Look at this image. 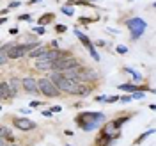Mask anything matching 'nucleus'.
<instances>
[{"instance_id":"obj_1","label":"nucleus","mask_w":156,"mask_h":146,"mask_svg":"<svg viewBox=\"0 0 156 146\" xmlns=\"http://www.w3.org/2000/svg\"><path fill=\"white\" fill-rule=\"evenodd\" d=\"M50 80L58 88V91H64V93H69V95H78V86H80V82L69 80V78H66L62 73H51Z\"/></svg>"},{"instance_id":"obj_2","label":"nucleus","mask_w":156,"mask_h":146,"mask_svg":"<svg viewBox=\"0 0 156 146\" xmlns=\"http://www.w3.org/2000/svg\"><path fill=\"white\" fill-rule=\"evenodd\" d=\"M105 119V116H103V112H83L82 116H78V125L83 128L85 132H89V130H94V128L101 123Z\"/></svg>"},{"instance_id":"obj_3","label":"nucleus","mask_w":156,"mask_h":146,"mask_svg":"<svg viewBox=\"0 0 156 146\" xmlns=\"http://www.w3.org/2000/svg\"><path fill=\"white\" fill-rule=\"evenodd\" d=\"M78 66V61L71 55H62V57L55 59L51 62V69H57V71H66V69H71V68H76Z\"/></svg>"},{"instance_id":"obj_4","label":"nucleus","mask_w":156,"mask_h":146,"mask_svg":"<svg viewBox=\"0 0 156 146\" xmlns=\"http://www.w3.org/2000/svg\"><path fill=\"white\" fill-rule=\"evenodd\" d=\"M37 45H39L37 41H30L27 45H12V47L7 50V57L9 59H20V57H23L27 52H30L32 48H36Z\"/></svg>"},{"instance_id":"obj_5","label":"nucleus","mask_w":156,"mask_h":146,"mask_svg":"<svg viewBox=\"0 0 156 146\" xmlns=\"http://www.w3.org/2000/svg\"><path fill=\"white\" fill-rule=\"evenodd\" d=\"M37 89L41 95H44V96H50V98H55L58 96V88L50 80V78H39L37 80Z\"/></svg>"},{"instance_id":"obj_6","label":"nucleus","mask_w":156,"mask_h":146,"mask_svg":"<svg viewBox=\"0 0 156 146\" xmlns=\"http://www.w3.org/2000/svg\"><path fill=\"white\" fill-rule=\"evenodd\" d=\"M128 29L131 32V38L136 39L144 34V30L147 29V23L142 18H131V20H128Z\"/></svg>"},{"instance_id":"obj_7","label":"nucleus","mask_w":156,"mask_h":146,"mask_svg":"<svg viewBox=\"0 0 156 146\" xmlns=\"http://www.w3.org/2000/svg\"><path fill=\"white\" fill-rule=\"evenodd\" d=\"M12 123H14L16 128L23 130V132H29V130H34V128H36V123L30 121V119H27V118H14Z\"/></svg>"},{"instance_id":"obj_8","label":"nucleus","mask_w":156,"mask_h":146,"mask_svg":"<svg viewBox=\"0 0 156 146\" xmlns=\"http://www.w3.org/2000/svg\"><path fill=\"white\" fill-rule=\"evenodd\" d=\"M21 86H23V89H25L27 93H30V95H36V93H39L37 80H36V78H32V77L21 78Z\"/></svg>"},{"instance_id":"obj_9","label":"nucleus","mask_w":156,"mask_h":146,"mask_svg":"<svg viewBox=\"0 0 156 146\" xmlns=\"http://www.w3.org/2000/svg\"><path fill=\"white\" fill-rule=\"evenodd\" d=\"M64 52H60L58 48H51V50H44V54L41 55V59H46V61H55V59L62 57Z\"/></svg>"},{"instance_id":"obj_10","label":"nucleus","mask_w":156,"mask_h":146,"mask_svg":"<svg viewBox=\"0 0 156 146\" xmlns=\"http://www.w3.org/2000/svg\"><path fill=\"white\" fill-rule=\"evenodd\" d=\"M0 98H2V100H11V98H12L9 82H0Z\"/></svg>"},{"instance_id":"obj_11","label":"nucleus","mask_w":156,"mask_h":146,"mask_svg":"<svg viewBox=\"0 0 156 146\" xmlns=\"http://www.w3.org/2000/svg\"><path fill=\"white\" fill-rule=\"evenodd\" d=\"M20 86H21V80L16 77H12L9 80V88H11V95H12V98L18 95V91H20Z\"/></svg>"},{"instance_id":"obj_12","label":"nucleus","mask_w":156,"mask_h":146,"mask_svg":"<svg viewBox=\"0 0 156 146\" xmlns=\"http://www.w3.org/2000/svg\"><path fill=\"white\" fill-rule=\"evenodd\" d=\"M51 62H53V61H46V59L37 57V61H36V68L37 69H51Z\"/></svg>"},{"instance_id":"obj_13","label":"nucleus","mask_w":156,"mask_h":146,"mask_svg":"<svg viewBox=\"0 0 156 146\" xmlns=\"http://www.w3.org/2000/svg\"><path fill=\"white\" fill-rule=\"evenodd\" d=\"M44 47H41V45H37V47H36V48H32L29 52V57H32V59H37V57H41V55H43V54H44Z\"/></svg>"},{"instance_id":"obj_14","label":"nucleus","mask_w":156,"mask_h":146,"mask_svg":"<svg viewBox=\"0 0 156 146\" xmlns=\"http://www.w3.org/2000/svg\"><path fill=\"white\" fill-rule=\"evenodd\" d=\"M75 36H76V38L80 39L82 43H83V47H85V48H87L89 45H92V43H90V39H89L87 36L83 34V32H80V30H75Z\"/></svg>"},{"instance_id":"obj_15","label":"nucleus","mask_w":156,"mask_h":146,"mask_svg":"<svg viewBox=\"0 0 156 146\" xmlns=\"http://www.w3.org/2000/svg\"><path fill=\"white\" fill-rule=\"evenodd\" d=\"M119 89L133 93V91H138V89H140V86H135V84H121V86H119Z\"/></svg>"},{"instance_id":"obj_16","label":"nucleus","mask_w":156,"mask_h":146,"mask_svg":"<svg viewBox=\"0 0 156 146\" xmlns=\"http://www.w3.org/2000/svg\"><path fill=\"white\" fill-rule=\"evenodd\" d=\"M51 20H53V14L48 13V14H44V16H41V18H39V25H46V23H50Z\"/></svg>"},{"instance_id":"obj_17","label":"nucleus","mask_w":156,"mask_h":146,"mask_svg":"<svg viewBox=\"0 0 156 146\" xmlns=\"http://www.w3.org/2000/svg\"><path fill=\"white\" fill-rule=\"evenodd\" d=\"M60 11H62L64 14H68V16H73V14H75V9H73L71 6H64V7H62Z\"/></svg>"},{"instance_id":"obj_18","label":"nucleus","mask_w":156,"mask_h":146,"mask_svg":"<svg viewBox=\"0 0 156 146\" xmlns=\"http://www.w3.org/2000/svg\"><path fill=\"white\" fill-rule=\"evenodd\" d=\"M87 50L90 52V55L94 57V61H99V54H98L96 50H94V47H92V45H89V47H87Z\"/></svg>"},{"instance_id":"obj_19","label":"nucleus","mask_w":156,"mask_h":146,"mask_svg":"<svg viewBox=\"0 0 156 146\" xmlns=\"http://www.w3.org/2000/svg\"><path fill=\"white\" fill-rule=\"evenodd\" d=\"M151 134H153V130H147L146 134H142V136H140L138 139H136V141H135V144H140V143H142V141H144V139H146L147 136H151Z\"/></svg>"},{"instance_id":"obj_20","label":"nucleus","mask_w":156,"mask_h":146,"mask_svg":"<svg viewBox=\"0 0 156 146\" xmlns=\"http://www.w3.org/2000/svg\"><path fill=\"white\" fill-rule=\"evenodd\" d=\"M9 61V57H7V52H2L0 50V64H5Z\"/></svg>"},{"instance_id":"obj_21","label":"nucleus","mask_w":156,"mask_h":146,"mask_svg":"<svg viewBox=\"0 0 156 146\" xmlns=\"http://www.w3.org/2000/svg\"><path fill=\"white\" fill-rule=\"evenodd\" d=\"M9 134H11L9 128H7V127H2V125H0V137H7Z\"/></svg>"},{"instance_id":"obj_22","label":"nucleus","mask_w":156,"mask_h":146,"mask_svg":"<svg viewBox=\"0 0 156 146\" xmlns=\"http://www.w3.org/2000/svg\"><path fill=\"white\" fill-rule=\"evenodd\" d=\"M124 71H126V73H131V75H133V77L136 78V80H140V78H142V75H138V73H135V69H129V68H126Z\"/></svg>"},{"instance_id":"obj_23","label":"nucleus","mask_w":156,"mask_h":146,"mask_svg":"<svg viewBox=\"0 0 156 146\" xmlns=\"http://www.w3.org/2000/svg\"><path fill=\"white\" fill-rule=\"evenodd\" d=\"M55 30H57V32H66L68 27H66V25H62V23H58L57 27H55Z\"/></svg>"},{"instance_id":"obj_24","label":"nucleus","mask_w":156,"mask_h":146,"mask_svg":"<svg viewBox=\"0 0 156 146\" xmlns=\"http://www.w3.org/2000/svg\"><path fill=\"white\" fill-rule=\"evenodd\" d=\"M34 32H37V34H44V32H46V29H44L43 25H39V27H34Z\"/></svg>"},{"instance_id":"obj_25","label":"nucleus","mask_w":156,"mask_h":146,"mask_svg":"<svg viewBox=\"0 0 156 146\" xmlns=\"http://www.w3.org/2000/svg\"><path fill=\"white\" fill-rule=\"evenodd\" d=\"M18 20H21V21H32V16L30 14H21Z\"/></svg>"},{"instance_id":"obj_26","label":"nucleus","mask_w":156,"mask_h":146,"mask_svg":"<svg viewBox=\"0 0 156 146\" xmlns=\"http://www.w3.org/2000/svg\"><path fill=\"white\" fill-rule=\"evenodd\" d=\"M117 52H119V54H126L128 48L126 47H122V45H119V47H117Z\"/></svg>"},{"instance_id":"obj_27","label":"nucleus","mask_w":156,"mask_h":146,"mask_svg":"<svg viewBox=\"0 0 156 146\" xmlns=\"http://www.w3.org/2000/svg\"><path fill=\"white\" fill-rule=\"evenodd\" d=\"M121 102H124V103H128V102H131V96L129 95H126V96H122V98H119Z\"/></svg>"},{"instance_id":"obj_28","label":"nucleus","mask_w":156,"mask_h":146,"mask_svg":"<svg viewBox=\"0 0 156 146\" xmlns=\"http://www.w3.org/2000/svg\"><path fill=\"white\" fill-rule=\"evenodd\" d=\"M50 110H51V112H60V110H62V107H60V105H55V107H51Z\"/></svg>"},{"instance_id":"obj_29","label":"nucleus","mask_w":156,"mask_h":146,"mask_svg":"<svg viewBox=\"0 0 156 146\" xmlns=\"http://www.w3.org/2000/svg\"><path fill=\"white\" fill-rule=\"evenodd\" d=\"M94 45H96V47H105V41H103V39H98Z\"/></svg>"},{"instance_id":"obj_30","label":"nucleus","mask_w":156,"mask_h":146,"mask_svg":"<svg viewBox=\"0 0 156 146\" xmlns=\"http://www.w3.org/2000/svg\"><path fill=\"white\" fill-rule=\"evenodd\" d=\"M18 6H20V2H18V0H14V2H11V4H9V7H11V9H12V7H18Z\"/></svg>"},{"instance_id":"obj_31","label":"nucleus","mask_w":156,"mask_h":146,"mask_svg":"<svg viewBox=\"0 0 156 146\" xmlns=\"http://www.w3.org/2000/svg\"><path fill=\"white\" fill-rule=\"evenodd\" d=\"M41 114H43V116H46V118H51V110H43Z\"/></svg>"},{"instance_id":"obj_32","label":"nucleus","mask_w":156,"mask_h":146,"mask_svg":"<svg viewBox=\"0 0 156 146\" xmlns=\"http://www.w3.org/2000/svg\"><path fill=\"white\" fill-rule=\"evenodd\" d=\"M0 146H7V141H5V137H0Z\"/></svg>"},{"instance_id":"obj_33","label":"nucleus","mask_w":156,"mask_h":146,"mask_svg":"<svg viewBox=\"0 0 156 146\" xmlns=\"http://www.w3.org/2000/svg\"><path fill=\"white\" fill-rule=\"evenodd\" d=\"M105 100H107V96H103V95L101 96H96V102H105Z\"/></svg>"},{"instance_id":"obj_34","label":"nucleus","mask_w":156,"mask_h":146,"mask_svg":"<svg viewBox=\"0 0 156 146\" xmlns=\"http://www.w3.org/2000/svg\"><path fill=\"white\" fill-rule=\"evenodd\" d=\"M39 105H41L39 102H32V103H30V107H39Z\"/></svg>"},{"instance_id":"obj_35","label":"nucleus","mask_w":156,"mask_h":146,"mask_svg":"<svg viewBox=\"0 0 156 146\" xmlns=\"http://www.w3.org/2000/svg\"><path fill=\"white\" fill-rule=\"evenodd\" d=\"M5 21H7V18H5V16H2V18H0V25H2V23H5Z\"/></svg>"},{"instance_id":"obj_36","label":"nucleus","mask_w":156,"mask_h":146,"mask_svg":"<svg viewBox=\"0 0 156 146\" xmlns=\"http://www.w3.org/2000/svg\"><path fill=\"white\" fill-rule=\"evenodd\" d=\"M7 146H18V144H16V143H14V144H7Z\"/></svg>"},{"instance_id":"obj_37","label":"nucleus","mask_w":156,"mask_h":146,"mask_svg":"<svg viewBox=\"0 0 156 146\" xmlns=\"http://www.w3.org/2000/svg\"><path fill=\"white\" fill-rule=\"evenodd\" d=\"M0 112H2V107H0Z\"/></svg>"},{"instance_id":"obj_38","label":"nucleus","mask_w":156,"mask_h":146,"mask_svg":"<svg viewBox=\"0 0 156 146\" xmlns=\"http://www.w3.org/2000/svg\"><path fill=\"white\" fill-rule=\"evenodd\" d=\"M66 146H69V144H66Z\"/></svg>"}]
</instances>
